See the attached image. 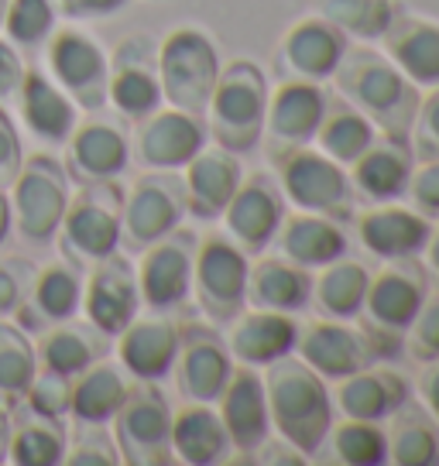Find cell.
Segmentation results:
<instances>
[{
  "label": "cell",
  "instance_id": "obj_57",
  "mask_svg": "<svg viewBox=\"0 0 439 466\" xmlns=\"http://www.w3.org/2000/svg\"><path fill=\"white\" fill-rule=\"evenodd\" d=\"M425 261H429V271L439 278V219L436 227L429 230V240H425Z\"/></svg>",
  "mask_w": 439,
  "mask_h": 466
},
{
  "label": "cell",
  "instance_id": "obj_24",
  "mask_svg": "<svg viewBox=\"0 0 439 466\" xmlns=\"http://www.w3.org/2000/svg\"><path fill=\"white\" fill-rule=\"evenodd\" d=\"M357 223V240L367 254H374L381 261H398V258H415L425 250L429 230L433 223L415 213L409 206L395 203H378L367 206L361 217H353Z\"/></svg>",
  "mask_w": 439,
  "mask_h": 466
},
{
  "label": "cell",
  "instance_id": "obj_20",
  "mask_svg": "<svg viewBox=\"0 0 439 466\" xmlns=\"http://www.w3.org/2000/svg\"><path fill=\"white\" fill-rule=\"evenodd\" d=\"M69 155H66V175L76 186H93V182H110L128 172L131 165V141L120 124L114 120H83L69 134Z\"/></svg>",
  "mask_w": 439,
  "mask_h": 466
},
{
  "label": "cell",
  "instance_id": "obj_3",
  "mask_svg": "<svg viewBox=\"0 0 439 466\" xmlns=\"http://www.w3.org/2000/svg\"><path fill=\"white\" fill-rule=\"evenodd\" d=\"M425 291H429V271L415 258L384 261V268L367 281L364 306L357 319L374 357L392 360L405 350V333L423 306Z\"/></svg>",
  "mask_w": 439,
  "mask_h": 466
},
{
  "label": "cell",
  "instance_id": "obj_5",
  "mask_svg": "<svg viewBox=\"0 0 439 466\" xmlns=\"http://www.w3.org/2000/svg\"><path fill=\"white\" fill-rule=\"evenodd\" d=\"M220 76L213 38L196 25H179L158 42V79L168 106L206 116Z\"/></svg>",
  "mask_w": 439,
  "mask_h": 466
},
{
  "label": "cell",
  "instance_id": "obj_6",
  "mask_svg": "<svg viewBox=\"0 0 439 466\" xmlns=\"http://www.w3.org/2000/svg\"><path fill=\"white\" fill-rule=\"evenodd\" d=\"M120 213H124V189L117 186V178L79 186V192L69 196L66 217L56 233L62 258L87 268L114 254L120 248Z\"/></svg>",
  "mask_w": 439,
  "mask_h": 466
},
{
  "label": "cell",
  "instance_id": "obj_21",
  "mask_svg": "<svg viewBox=\"0 0 439 466\" xmlns=\"http://www.w3.org/2000/svg\"><path fill=\"white\" fill-rule=\"evenodd\" d=\"M295 350H299V360L309 364L326 380L357 374V370L371 367V360H374V353H371L361 329H351L343 319H326V316L299 326Z\"/></svg>",
  "mask_w": 439,
  "mask_h": 466
},
{
  "label": "cell",
  "instance_id": "obj_28",
  "mask_svg": "<svg viewBox=\"0 0 439 466\" xmlns=\"http://www.w3.org/2000/svg\"><path fill=\"white\" fill-rule=\"evenodd\" d=\"M299 339V322L292 312H275V309H254V312H237L230 319L227 347L237 364L264 367L279 357H289Z\"/></svg>",
  "mask_w": 439,
  "mask_h": 466
},
{
  "label": "cell",
  "instance_id": "obj_13",
  "mask_svg": "<svg viewBox=\"0 0 439 466\" xmlns=\"http://www.w3.org/2000/svg\"><path fill=\"white\" fill-rule=\"evenodd\" d=\"M330 106V93L312 79H285L275 93H268V114H264V158L279 165L292 151L306 147L316 137L322 114Z\"/></svg>",
  "mask_w": 439,
  "mask_h": 466
},
{
  "label": "cell",
  "instance_id": "obj_43",
  "mask_svg": "<svg viewBox=\"0 0 439 466\" xmlns=\"http://www.w3.org/2000/svg\"><path fill=\"white\" fill-rule=\"evenodd\" d=\"M322 450H330V460L343 466L388 463V436H384V429L378 422H364V419L333 422Z\"/></svg>",
  "mask_w": 439,
  "mask_h": 466
},
{
  "label": "cell",
  "instance_id": "obj_53",
  "mask_svg": "<svg viewBox=\"0 0 439 466\" xmlns=\"http://www.w3.org/2000/svg\"><path fill=\"white\" fill-rule=\"evenodd\" d=\"M56 7L69 21H107L117 17L128 7V0H56Z\"/></svg>",
  "mask_w": 439,
  "mask_h": 466
},
{
  "label": "cell",
  "instance_id": "obj_26",
  "mask_svg": "<svg viewBox=\"0 0 439 466\" xmlns=\"http://www.w3.org/2000/svg\"><path fill=\"white\" fill-rule=\"evenodd\" d=\"M412 168H415V158H412L409 141H395V137H374L371 145L351 161V186L353 196H361L367 206L378 203H395L405 196L409 189Z\"/></svg>",
  "mask_w": 439,
  "mask_h": 466
},
{
  "label": "cell",
  "instance_id": "obj_48",
  "mask_svg": "<svg viewBox=\"0 0 439 466\" xmlns=\"http://www.w3.org/2000/svg\"><path fill=\"white\" fill-rule=\"evenodd\" d=\"M409 147L415 161L439 158V86H429L425 96H419V110L412 120Z\"/></svg>",
  "mask_w": 439,
  "mask_h": 466
},
{
  "label": "cell",
  "instance_id": "obj_34",
  "mask_svg": "<svg viewBox=\"0 0 439 466\" xmlns=\"http://www.w3.org/2000/svg\"><path fill=\"white\" fill-rule=\"evenodd\" d=\"M110 353V336L100 333L93 322H56L48 333H42V343L35 347L38 367L56 370L62 378H76L83 374L89 364H97Z\"/></svg>",
  "mask_w": 439,
  "mask_h": 466
},
{
  "label": "cell",
  "instance_id": "obj_45",
  "mask_svg": "<svg viewBox=\"0 0 439 466\" xmlns=\"http://www.w3.org/2000/svg\"><path fill=\"white\" fill-rule=\"evenodd\" d=\"M59 21L56 0H11L7 15H4V35L11 38L15 48H42Z\"/></svg>",
  "mask_w": 439,
  "mask_h": 466
},
{
  "label": "cell",
  "instance_id": "obj_59",
  "mask_svg": "<svg viewBox=\"0 0 439 466\" xmlns=\"http://www.w3.org/2000/svg\"><path fill=\"white\" fill-rule=\"evenodd\" d=\"M7 4H11V0H0V31H4V15H7Z\"/></svg>",
  "mask_w": 439,
  "mask_h": 466
},
{
  "label": "cell",
  "instance_id": "obj_12",
  "mask_svg": "<svg viewBox=\"0 0 439 466\" xmlns=\"http://www.w3.org/2000/svg\"><path fill=\"white\" fill-rule=\"evenodd\" d=\"M45 58L56 86L79 110L100 114L107 106V86H110V58L100 42L79 28H59L45 42Z\"/></svg>",
  "mask_w": 439,
  "mask_h": 466
},
{
  "label": "cell",
  "instance_id": "obj_47",
  "mask_svg": "<svg viewBox=\"0 0 439 466\" xmlns=\"http://www.w3.org/2000/svg\"><path fill=\"white\" fill-rule=\"evenodd\" d=\"M405 350L419 364L439 360V289L425 291L423 306H419L409 333H405Z\"/></svg>",
  "mask_w": 439,
  "mask_h": 466
},
{
  "label": "cell",
  "instance_id": "obj_22",
  "mask_svg": "<svg viewBox=\"0 0 439 466\" xmlns=\"http://www.w3.org/2000/svg\"><path fill=\"white\" fill-rule=\"evenodd\" d=\"M343 52H347V35L337 25H330L326 17L312 15L295 21L292 28L281 35L275 62L281 73L292 79L322 83V79H333Z\"/></svg>",
  "mask_w": 439,
  "mask_h": 466
},
{
  "label": "cell",
  "instance_id": "obj_8",
  "mask_svg": "<svg viewBox=\"0 0 439 466\" xmlns=\"http://www.w3.org/2000/svg\"><path fill=\"white\" fill-rule=\"evenodd\" d=\"M248 254L227 233H206L192 258L196 306L213 326H230L248 306Z\"/></svg>",
  "mask_w": 439,
  "mask_h": 466
},
{
  "label": "cell",
  "instance_id": "obj_39",
  "mask_svg": "<svg viewBox=\"0 0 439 466\" xmlns=\"http://www.w3.org/2000/svg\"><path fill=\"white\" fill-rule=\"evenodd\" d=\"M388 463L395 466H436L439 463V422L425 405H405L388 425Z\"/></svg>",
  "mask_w": 439,
  "mask_h": 466
},
{
  "label": "cell",
  "instance_id": "obj_33",
  "mask_svg": "<svg viewBox=\"0 0 439 466\" xmlns=\"http://www.w3.org/2000/svg\"><path fill=\"white\" fill-rule=\"evenodd\" d=\"M11 436H7V460L17 466H56L66 456L69 432L56 415H42L21 398L7 408Z\"/></svg>",
  "mask_w": 439,
  "mask_h": 466
},
{
  "label": "cell",
  "instance_id": "obj_37",
  "mask_svg": "<svg viewBox=\"0 0 439 466\" xmlns=\"http://www.w3.org/2000/svg\"><path fill=\"white\" fill-rule=\"evenodd\" d=\"M83 268L69 258L62 261L45 264L42 271L35 275L28 302L21 306V312H28L31 322H42V326H56V322L76 319V312L83 309Z\"/></svg>",
  "mask_w": 439,
  "mask_h": 466
},
{
  "label": "cell",
  "instance_id": "obj_55",
  "mask_svg": "<svg viewBox=\"0 0 439 466\" xmlns=\"http://www.w3.org/2000/svg\"><path fill=\"white\" fill-rule=\"evenodd\" d=\"M419 398H423L425 411L439 422V360H429L419 374Z\"/></svg>",
  "mask_w": 439,
  "mask_h": 466
},
{
  "label": "cell",
  "instance_id": "obj_40",
  "mask_svg": "<svg viewBox=\"0 0 439 466\" xmlns=\"http://www.w3.org/2000/svg\"><path fill=\"white\" fill-rule=\"evenodd\" d=\"M367 281H371L367 268L361 261H347V254L322 264L320 278H312L316 309L326 319H357V312L364 306Z\"/></svg>",
  "mask_w": 439,
  "mask_h": 466
},
{
  "label": "cell",
  "instance_id": "obj_35",
  "mask_svg": "<svg viewBox=\"0 0 439 466\" xmlns=\"http://www.w3.org/2000/svg\"><path fill=\"white\" fill-rule=\"evenodd\" d=\"M275 240H279L281 258L302 264V268H322L347 254V233L337 219L306 213V209L281 219Z\"/></svg>",
  "mask_w": 439,
  "mask_h": 466
},
{
  "label": "cell",
  "instance_id": "obj_25",
  "mask_svg": "<svg viewBox=\"0 0 439 466\" xmlns=\"http://www.w3.org/2000/svg\"><path fill=\"white\" fill-rule=\"evenodd\" d=\"M179 353V322L168 319V312L155 316H134L124 333L117 336L120 367L134 380H161L172 374Z\"/></svg>",
  "mask_w": 439,
  "mask_h": 466
},
{
  "label": "cell",
  "instance_id": "obj_19",
  "mask_svg": "<svg viewBox=\"0 0 439 466\" xmlns=\"http://www.w3.org/2000/svg\"><path fill=\"white\" fill-rule=\"evenodd\" d=\"M206 131L203 116L186 114V110H155L145 120H138V137H134V158L145 168H168L179 172L186 168L199 151L206 147Z\"/></svg>",
  "mask_w": 439,
  "mask_h": 466
},
{
  "label": "cell",
  "instance_id": "obj_31",
  "mask_svg": "<svg viewBox=\"0 0 439 466\" xmlns=\"http://www.w3.org/2000/svg\"><path fill=\"white\" fill-rule=\"evenodd\" d=\"M333 394L347 419L384 422L409 401V380L388 367H364L357 374L340 378V388Z\"/></svg>",
  "mask_w": 439,
  "mask_h": 466
},
{
  "label": "cell",
  "instance_id": "obj_16",
  "mask_svg": "<svg viewBox=\"0 0 439 466\" xmlns=\"http://www.w3.org/2000/svg\"><path fill=\"white\" fill-rule=\"evenodd\" d=\"M176 388L186 401L213 405L227 380L234 374V357L227 339L213 329V322H182L179 326V353H176Z\"/></svg>",
  "mask_w": 439,
  "mask_h": 466
},
{
  "label": "cell",
  "instance_id": "obj_46",
  "mask_svg": "<svg viewBox=\"0 0 439 466\" xmlns=\"http://www.w3.org/2000/svg\"><path fill=\"white\" fill-rule=\"evenodd\" d=\"M62 463H69V466H117L120 463L117 442H114V436L107 432V425L76 422L73 446H66Z\"/></svg>",
  "mask_w": 439,
  "mask_h": 466
},
{
  "label": "cell",
  "instance_id": "obj_27",
  "mask_svg": "<svg viewBox=\"0 0 439 466\" xmlns=\"http://www.w3.org/2000/svg\"><path fill=\"white\" fill-rule=\"evenodd\" d=\"M182 172H186L182 175L186 213H192V219H203V223L223 217V209L234 199L237 186L244 178L240 161L227 147H203Z\"/></svg>",
  "mask_w": 439,
  "mask_h": 466
},
{
  "label": "cell",
  "instance_id": "obj_9",
  "mask_svg": "<svg viewBox=\"0 0 439 466\" xmlns=\"http://www.w3.org/2000/svg\"><path fill=\"white\" fill-rule=\"evenodd\" d=\"M11 189H15L11 213L17 223V237L31 248L52 244L69 206V175L62 161L52 155H31L21 161V172Z\"/></svg>",
  "mask_w": 439,
  "mask_h": 466
},
{
  "label": "cell",
  "instance_id": "obj_23",
  "mask_svg": "<svg viewBox=\"0 0 439 466\" xmlns=\"http://www.w3.org/2000/svg\"><path fill=\"white\" fill-rule=\"evenodd\" d=\"M220 401V422L230 436L240 456L237 460H248L254 456V450H261V442L271 436V419H268V398H264V380L254 367L240 364L234 367V374L227 380Z\"/></svg>",
  "mask_w": 439,
  "mask_h": 466
},
{
  "label": "cell",
  "instance_id": "obj_1",
  "mask_svg": "<svg viewBox=\"0 0 439 466\" xmlns=\"http://www.w3.org/2000/svg\"><path fill=\"white\" fill-rule=\"evenodd\" d=\"M264 398H268V419L295 452L320 456L322 442L333 425V398L320 378L299 357H279L264 364Z\"/></svg>",
  "mask_w": 439,
  "mask_h": 466
},
{
  "label": "cell",
  "instance_id": "obj_58",
  "mask_svg": "<svg viewBox=\"0 0 439 466\" xmlns=\"http://www.w3.org/2000/svg\"><path fill=\"white\" fill-rule=\"evenodd\" d=\"M7 436H11V419H7V405L0 401V463H7Z\"/></svg>",
  "mask_w": 439,
  "mask_h": 466
},
{
  "label": "cell",
  "instance_id": "obj_36",
  "mask_svg": "<svg viewBox=\"0 0 439 466\" xmlns=\"http://www.w3.org/2000/svg\"><path fill=\"white\" fill-rule=\"evenodd\" d=\"M312 299L309 268L289 258H261L248 268V302L254 309L302 312Z\"/></svg>",
  "mask_w": 439,
  "mask_h": 466
},
{
  "label": "cell",
  "instance_id": "obj_52",
  "mask_svg": "<svg viewBox=\"0 0 439 466\" xmlns=\"http://www.w3.org/2000/svg\"><path fill=\"white\" fill-rule=\"evenodd\" d=\"M21 161H25V155H21V137H17L15 120L0 106V189L15 186L17 172H21Z\"/></svg>",
  "mask_w": 439,
  "mask_h": 466
},
{
  "label": "cell",
  "instance_id": "obj_54",
  "mask_svg": "<svg viewBox=\"0 0 439 466\" xmlns=\"http://www.w3.org/2000/svg\"><path fill=\"white\" fill-rule=\"evenodd\" d=\"M25 73H28V66H25L21 52L11 42L0 38V103L17 100V89L25 83Z\"/></svg>",
  "mask_w": 439,
  "mask_h": 466
},
{
  "label": "cell",
  "instance_id": "obj_32",
  "mask_svg": "<svg viewBox=\"0 0 439 466\" xmlns=\"http://www.w3.org/2000/svg\"><path fill=\"white\" fill-rule=\"evenodd\" d=\"M230 436L206 401H186L172 411V456L186 466H217L230 460Z\"/></svg>",
  "mask_w": 439,
  "mask_h": 466
},
{
  "label": "cell",
  "instance_id": "obj_7",
  "mask_svg": "<svg viewBox=\"0 0 439 466\" xmlns=\"http://www.w3.org/2000/svg\"><path fill=\"white\" fill-rule=\"evenodd\" d=\"M114 442L120 463L168 466L172 456V408L158 380H134L114 415Z\"/></svg>",
  "mask_w": 439,
  "mask_h": 466
},
{
  "label": "cell",
  "instance_id": "obj_30",
  "mask_svg": "<svg viewBox=\"0 0 439 466\" xmlns=\"http://www.w3.org/2000/svg\"><path fill=\"white\" fill-rule=\"evenodd\" d=\"M384 56L409 76L415 86H439V25L415 15H402L381 35Z\"/></svg>",
  "mask_w": 439,
  "mask_h": 466
},
{
  "label": "cell",
  "instance_id": "obj_51",
  "mask_svg": "<svg viewBox=\"0 0 439 466\" xmlns=\"http://www.w3.org/2000/svg\"><path fill=\"white\" fill-rule=\"evenodd\" d=\"M405 196L412 199L415 213H423L425 219H439V158L419 161V168H412Z\"/></svg>",
  "mask_w": 439,
  "mask_h": 466
},
{
  "label": "cell",
  "instance_id": "obj_49",
  "mask_svg": "<svg viewBox=\"0 0 439 466\" xmlns=\"http://www.w3.org/2000/svg\"><path fill=\"white\" fill-rule=\"evenodd\" d=\"M69 398H73V378H62V374L45 370V367L35 370V380H31L28 394H25V401H28L35 411L56 415V419H66V415H69Z\"/></svg>",
  "mask_w": 439,
  "mask_h": 466
},
{
  "label": "cell",
  "instance_id": "obj_10",
  "mask_svg": "<svg viewBox=\"0 0 439 466\" xmlns=\"http://www.w3.org/2000/svg\"><path fill=\"white\" fill-rule=\"evenodd\" d=\"M186 219V182L168 168H148L124 196L120 244L128 254H141Z\"/></svg>",
  "mask_w": 439,
  "mask_h": 466
},
{
  "label": "cell",
  "instance_id": "obj_38",
  "mask_svg": "<svg viewBox=\"0 0 439 466\" xmlns=\"http://www.w3.org/2000/svg\"><path fill=\"white\" fill-rule=\"evenodd\" d=\"M128 378H124V367L110 364L107 357L89 364L83 374L73 378V398H69V415L76 422L89 425H110L117 408L124 405V394H128Z\"/></svg>",
  "mask_w": 439,
  "mask_h": 466
},
{
  "label": "cell",
  "instance_id": "obj_15",
  "mask_svg": "<svg viewBox=\"0 0 439 466\" xmlns=\"http://www.w3.org/2000/svg\"><path fill=\"white\" fill-rule=\"evenodd\" d=\"M196 244H199L196 233L176 227L161 240H155L151 248L141 250V264H138L141 306H148L151 312H176L186 306L192 291Z\"/></svg>",
  "mask_w": 439,
  "mask_h": 466
},
{
  "label": "cell",
  "instance_id": "obj_42",
  "mask_svg": "<svg viewBox=\"0 0 439 466\" xmlns=\"http://www.w3.org/2000/svg\"><path fill=\"white\" fill-rule=\"evenodd\" d=\"M398 0H320L316 15L337 25L347 38L361 42H378L388 31V25L398 17Z\"/></svg>",
  "mask_w": 439,
  "mask_h": 466
},
{
  "label": "cell",
  "instance_id": "obj_17",
  "mask_svg": "<svg viewBox=\"0 0 439 466\" xmlns=\"http://www.w3.org/2000/svg\"><path fill=\"white\" fill-rule=\"evenodd\" d=\"M285 219V192L279 178L268 172H250L240 178L234 199L223 209V233L244 254H261Z\"/></svg>",
  "mask_w": 439,
  "mask_h": 466
},
{
  "label": "cell",
  "instance_id": "obj_14",
  "mask_svg": "<svg viewBox=\"0 0 439 466\" xmlns=\"http://www.w3.org/2000/svg\"><path fill=\"white\" fill-rule=\"evenodd\" d=\"M107 103H114L124 120H145L155 114L165 96H161L158 79V42L138 31L128 35L110 56V86H107Z\"/></svg>",
  "mask_w": 439,
  "mask_h": 466
},
{
  "label": "cell",
  "instance_id": "obj_44",
  "mask_svg": "<svg viewBox=\"0 0 439 466\" xmlns=\"http://www.w3.org/2000/svg\"><path fill=\"white\" fill-rule=\"evenodd\" d=\"M38 370L35 343L15 322L0 319V401L11 408L28 394L31 380Z\"/></svg>",
  "mask_w": 439,
  "mask_h": 466
},
{
  "label": "cell",
  "instance_id": "obj_18",
  "mask_svg": "<svg viewBox=\"0 0 439 466\" xmlns=\"http://www.w3.org/2000/svg\"><path fill=\"white\" fill-rule=\"evenodd\" d=\"M138 309H141V291H138V268L131 264V258H124L117 250L100 258L83 285L87 319L100 333L117 339L124 326L138 316Z\"/></svg>",
  "mask_w": 439,
  "mask_h": 466
},
{
  "label": "cell",
  "instance_id": "obj_50",
  "mask_svg": "<svg viewBox=\"0 0 439 466\" xmlns=\"http://www.w3.org/2000/svg\"><path fill=\"white\" fill-rule=\"evenodd\" d=\"M35 275H38V268L28 258H7V261H0V319L21 312V306L28 302L31 295Z\"/></svg>",
  "mask_w": 439,
  "mask_h": 466
},
{
  "label": "cell",
  "instance_id": "obj_56",
  "mask_svg": "<svg viewBox=\"0 0 439 466\" xmlns=\"http://www.w3.org/2000/svg\"><path fill=\"white\" fill-rule=\"evenodd\" d=\"M11 223H15L11 199H7V189H0V248H4V240L11 237Z\"/></svg>",
  "mask_w": 439,
  "mask_h": 466
},
{
  "label": "cell",
  "instance_id": "obj_41",
  "mask_svg": "<svg viewBox=\"0 0 439 466\" xmlns=\"http://www.w3.org/2000/svg\"><path fill=\"white\" fill-rule=\"evenodd\" d=\"M312 141L322 155H330L340 165H351L374 141V124L361 110H353L347 100H330Z\"/></svg>",
  "mask_w": 439,
  "mask_h": 466
},
{
  "label": "cell",
  "instance_id": "obj_2",
  "mask_svg": "<svg viewBox=\"0 0 439 466\" xmlns=\"http://www.w3.org/2000/svg\"><path fill=\"white\" fill-rule=\"evenodd\" d=\"M333 83L340 100L361 110L384 137L409 141L412 120L419 110V86L392 58L371 48H347L333 73Z\"/></svg>",
  "mask_w": 439,
  "mask_h": 466
},
{
  "label": "cell",
  "instance_id": "obj_4",
  "mask_svg": "<svg viewBox=\"0 0 439 466\" xmlns=\"http://www.w3.org/2000/svg\"><path fill=\"white\" fill-rule=\"evenodd\" d=\"M268 79H264L261 66L254 58H234L227 66H220L217 86L206 106L209 120V137L217 147H227L234 155L254 151L261 145L264 114H268Z\"/></svg>",
  "mask_w": 439,
  "mask_h": 466
},
{
  "label": "cell",
  "instance_id": "obj_11",
  "mask_svg": "<svg viewBox=\"0 0 439 466\" xmlns=\"http://www.w3.org/2000/svg\"><path fill=\"white\" fill-rule=\"evenodd\" d=\"M279 186L285 192V203H295L306 213H320L337 223L353 219V186L351 175L343 172V165L322 155L320 147H299L289 158L275 165Z\"/></svg>",
  "mask_w": 439,
  "mask_h": 466
},
{
  "label": "cell",
  "instance_id": "obj_29",
  "mask_svg": "<svg viewBox=\"0 0 439 466\" xmlns=\"http://www.w3.org/2000/svg\"><path fill=\"white\" fill-rule=\"evenodd\" d=\"M17 110H21V120L28 124V131L45 145H66L79 124L76 116L79 106L42 69L25 73V83L17 89Z\"/></svg>",
  "mask_w": 439,
  "mask_h": 466
}]
</instances>
